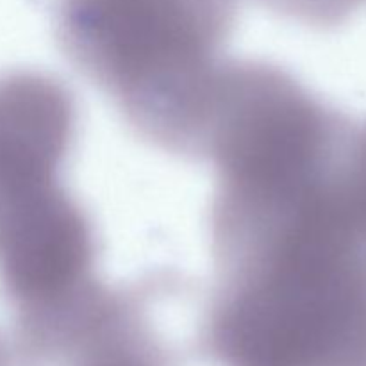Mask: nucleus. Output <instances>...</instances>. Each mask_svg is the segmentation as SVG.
<instances>
[{
	"label": "nucleus",
	"instance_id": "nucleus-4",
	"mask_svg": "<svg viewBox=\"0 0 366 366\" xmlns=\"http://www.w3.org/2000/svg\"><path fill=\"white\" fill-rule=\"evenodd\" d=\"M325 181H327V179H325ZM315 186H317V184H315ZM299 192H300V189H299ZM277 195H281V193H277ZM268 197H270V195H268ZM220 199H249V197H220Z\"/></svg>",
	"mask_w": 366,
	"mask_h": 366
},
{
	"label": "nucleus",
	"instance_id": "nucleus-3",
	"mask_svg": "<svg viewBox=\"0 0 366 366\" xmlns=\"http://www.w3.org/2000/svg\"><path fill=\"white\" fill-rule=\"evenodd\" d=\"M150 286H118L109 307L64 366H172L149 320Z\"/></svg>",
	"mask_w": 366,
	"mask_h": 366
},
{
	"label": "nucleus",
	"instance_id": "nucleus-2",
	"mask_svg": "<svg viewBox=\"0 0 366 366\" xmlns=\"http://www.w3.org/2000/svg\"><path fill=\"white\" fill-rule=\"evenodd\" d=\"M238 0H57L71 64L150 145L202 157Z\"/></svg>",
	"mask_w": 366,
	"mask_h": 366
},
{
	"label": "nucleus",
	"instance_id": "nucleus-1",
	"mask_svg": "<svg viewBox=\"0 0 366 366\" xmlns=\"http://www.w3.org/2000/svg\"><path fill=\"white\" fill-rule=\"evenodd\" d=\"M200 349L217 366H366V234L335 192L213 243Z\"/></svg>",
	"mask_w": 366,
	"mask_h": 366
}]
</instances>
